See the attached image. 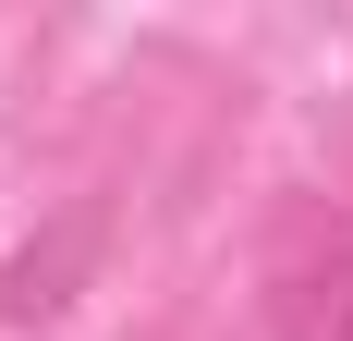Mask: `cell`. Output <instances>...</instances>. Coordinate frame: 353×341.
<instances>
[{
	"label": "cell",
	"instance_id": "cell-1",
	"mask_svg": "<svg viewBox=\"0 0 353 341\" xmlns=\"http://www.w3.org/2000/svg\"><path fill=\"white\" fill-rule=\"evenodd\" d=\"M256 293H268V341H353V207L292 195L268 220Z\"/></svg>",
	"mask_w": 353,
	"mask_h": 341
}]
</instances>
